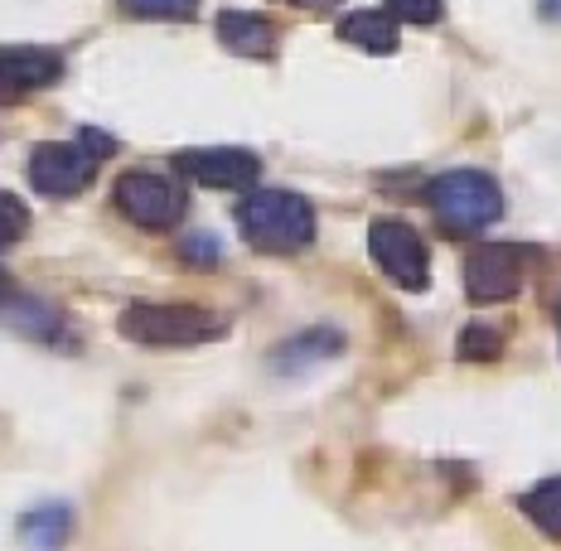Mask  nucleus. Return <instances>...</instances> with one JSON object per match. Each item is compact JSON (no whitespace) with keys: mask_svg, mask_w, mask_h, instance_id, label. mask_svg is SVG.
Returning a JSON list of instances; mask_svg holds the SVG:
<instances>
[{"mask_svg":"<svg viewBox=\"0 0 561 551\" xmlns=\"http://www.w3.org/2000/svg\"><path fill=\"white\" fill-rule=\"evenodd\" d=\"M238 228L256 252H300L314 242V208L290 190H252L238 204Z\"/></svg>","mask_w":561,"mask_h":551,"instance_id":"1","label":"nucleus"},{"mask_svg":"<svg viewBox=\"0 0 561 551\" xmlns=\"http://www.w3.org/2000/svg\"><path fill=\"white\" fill-rule=\"evenodd\" d=\"M339 39L364 49V54H392L397 49V20L388 10H354V15H344V25H339Z\"/></svg>","mask_w":561,"mask_h":551,"instance_id":"11","label":"nucleus"},{"mask_svg":"<svg viewBox=\"0 0 561 551\" xmlns=\"http://www.w3.org/2000/svg\"><path fill=\"white\" fill-rule=\"evenodd\" d=\"M184 256L198 262V266H214L218 262V242L214 238H190V242H184Z\"/></svg>","mask_w":561,"mask_h":551,"instance_id":"17","label":"nucleus"},{"mask_svg":"<svg viewBox=\"0 0 561 551\" xmlns=\"http://www.w3.org/2000/svg\"><path fill=\"white\" fill-rule=\"evenodd\" d=\"M228 324L224 314L198 310V305H156V300H136L122 310V334L150 348H190L218 338Z\"/></svg>","mask_w":561,"mask_h":551,"instance_id":"4","label":"nucleus"},{"mask_svg":"<svg viewBox=\"0 0 561 551\" xmlns=\"http://www.w3.org/2000/svg\"><path fill=\"white\" fill-rule=\"evenodd\" d=\"M218 39L242 58H272L276 54V25L252 10H224L218 15Z\"/></svg>","mask_w":561,"mask_h":551,"instance_id":"10","label":"nucleus"},{"mask_svg":"<svg viewBox=\"0 0 561 551\" xmlns=\"http://www.w3.org/2000/svg\"><path fill=\"white\" fill-rule=\"evenodd\" d=\"M64 58L54 49H0V102H20L30 92L58 83Z\"/></svg>","mask_w":561,"mask_h":551,"instance_id":"9","label":"nucleus"},{"mask_svg":"<svg viewBox=\"0 0 561 551\" xmlns=\"http://www.w3.org/2000/svg\"><path fill=\"white\" fill-rule=\"evenodd\" d=\"M426 204L446 232L474 238V232H484L489 222H499V214H504V190L484 170H446L426 184Z\"/></svg>","mask_w":561,"mask_h":551,"instance_id":"2","label":"nucleus"},{"mask_svg":"<svg viewBox=\"0 0 561 551\" xmlns=\"http://www.w3.org/2000/svg\"><path fill=\"white\" fill-rule=\"evenodd\" d=\"M392 20H407V25H436L440 20V0H382Z\"/></svg>","mask_w":561,"mask_h":551,"instance_id":"15","label":"nucleus"},{"mask_svg":"<svg viewBox=\"0 0 561 551\" xmlns=\"http://www.w3.org/2000/svg\"><path fill=\"white\" fill-rule=\"evenodd\" d=\"M112 150H116V140L88 126V131H78V140H49V146L34 150L30 180H34V190L49 198H73L92 184V174H98V165Z\"/></svg>","mask_w":561,"mask_h":551,"instance_id":"3","label":"nucleus"},{"mask_svg":"<svg viewBox=\"0 0 561 551\" xmlns=\"http://www.w3.org/2000/svg\"><path fill=\"white\" fill-rule=\"evenodd\" d=\"M131 20H194L198 0H122Z\"/></svg>","mask_w":561,"mask_h":551,"instance_id":"13","label":"nucleus"},{"mask_svg":"<svg viewBox=\"0 0 561 551\" xmlns=\"http://www.w3.org/2000/svg\"><path fill=\"white\" fill-rule=\"evenodd\" d=\"M286 5H296V10H314V15H324V10H334L339 0H286Z\"/></svg>","mask_w":561,"mask_h":551,"instance_id":"18","label":"nucleus"},{"mask_svg":"<svg viewBox=\"0 0 561 551\" xmlns=\"http://www.w3.org/2000/svg\"><path fill=\"white\" fill-rule=\"evenodd\" d=\"M368 252L373 262L382 266V276L397 280L402 290H426L431 280V256H426V242H421L416 228L397 218H378L368 228Z\"/></svg>","mask_w":561,"mask_h":551,"instance_id":"6","label":"nucleus"},{"mask_svg":"<svg viewBox=\"0 0 561 551\" xmlns=\"http://www.w3.org/2000/svg\"><path fill=\"white\" fill-rule=\"evenodd\" d=\"M523 513H528L547 537L561 542V479H542L537 489H528V494H523Z\"/></svg>","mask_w":561,"mask_h":551,"instance_id":"12","label":"nucleus"},{"mask_svg":"<svg viewBox=\"0 0 561 551\" xmlns=\"http://www.w3.org/2000/svg\"><path fill=\"white\" fill-rule=\"evenodd\" d=\"M528 248H513V242H489V248H474L470 262H465V290L479 305H499L513 300L528 280Z\"/></svg>","mask_w":561,"mask_h":551,"instance_id":"7","label":"nucleus"},{"mask_svg":"<svg viewBox=\"0 0 561 551\" xmlns=\"http://www.w3.org/2000/svg\"><path fill=\"white\" fill-rule=\"evenodd\" d=\"M30 232V208L20 204L15 194L0 190V248H10V242H20Z\"/></svg>","mask_w":561,"mask_h":551,"instance_id":"14","label":"nucleus"},{"mask_svg":"<svg viewBox=\"0 0 561 551\" xmlns=\"http://www.w3.org/2000/svg\"><path fill=\"white\" fill-rule=\"evenodd\" d=\"M499 348H504V338H499V330H484V324H470L460 338V358H499Z\"/></svg>","mask_w":561,"mask_h":551,"instance_id":"16","label":"nucleus"},{"mask_svg":"<svg viewBox=\"0 0 561 551\" xmlns=\"http://www.w3.org/2000/svg\"><path fill=\"white\" fill-rule=\"evenodd\" d=\"M112 198L136 228H150V232H165L184 218V190L170 180V174H156V170L122 174Z\"/></svg>","mask_w":561,"mask_h":551,"instance_id":"5","label":"nucleus"},{"mask_svg":"<svg viewBox=\"0 0 561 551\" xmlns=\"http://www.w3.org/2000/svg\"><path fill=\"white\" fill-rule=\"evenodd\" d=\"M174 170L194 184H208V190H248L262 174V160L238 146H204V150H180Z\"/></svg>","mask_w":561,"mask_h":551,"instance_id":"8","label":"nucleus"}]
</instances>
